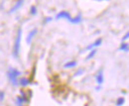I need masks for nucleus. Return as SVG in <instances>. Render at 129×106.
Returning <instances> with one entry per match:
<instances>
[{"mask_svg": "<svg viewBox=\"0 0 129 106\" xmlns=\"http://www.w3.org/2000/svg\"><path fill=\"white\" fill-rule=\"evenodd\" d=\"M21 39H22V28H19V29H18V32H17L15 43H14V46H13V51H12V55H13V57L16 58V59L19 58V54H20Z\"/></svg>", "mask_w": 129, "mask_h": 106, "instance_id": "obj_1", "label": "nucleus"}, {"mask_svg": "<svg viewBox=\"0 0 129 106\" xmlns=\"http://www.w3.org/2000/svg\"><path fill=\"white\" fill-rule=\"evenodd\" d=\"M20 75H21V73H20L18 69L14 68V67H10V68L8 69V72H7V76H8V79H9V81L11 82L12 85H14V86H18V85H19L18 77L20 76Z\"/></svg>", "mask_w": 129, "mask_h": 106, "instance_id": "obj_2", "label": "nucleus"}, {"mask_svg": "<svg viewBox=\"0 0 129 106\" xmlns=\"http://www.w3.org/2000/svg\"><path fill=\"white\" fill-rule=\"evenodd\" d=\"M60 19H66V20H68L69 22L71 21V19H72V16L71 14L68 12V11H61L60 13H58L57 15H56V20H60Z\"/></svg>", "mask_w": 129, "mask_h": 106, "instance_id": "obj_3", "label": "nucleus"}, {"mask_svg": "<svg viewBox=\"0 0 129 106\" xmlns=\"http://www.w3.org/2000/svg\"><path fill=\"white\" fill-rule=\"evenodd\" d=\"M37 33H38V29L37 28H35V29H33V30H31L29 32V34L27 36V39H26V42H27L28 45H30L32 43L33 39L35 38V36L37 35Z\"/></svg>", "mask_w": 129, "mask_h": 106, "instance_id": "obj_4", "label": "nucleus"}, {"mask_svg": "<svg viewBox=\"0 0 129 106\" xmlns=\"http://www.w3.org/2000/svg\"><path fill=\"white\" fill-rule=\"evenodd\" d=\"M101 43H102V39L101 38H99V39H96L92 44H90L89 46H87L86 48H85V50L86 51H90V50H93V48H96L98 46L101 45Z\"/></svg>", "mask_w": 129, "mask_h": 106, "instance_id": "obj_5", "label": "nucleus"}, {"mask_svg": "<svg viewBox=\"0 0 129 106\" xmlns=\"http://www.w3.org/2000/svg\"><path fill=\"white\" fill-rule=\"evenodd\" d=\"M95 79H96L97 84L101 85V84L103 83V81H104V77H103V69H102V68L98 72V74H97L96 76H95Z\"/></svg>", "mask_w": 129, "mask_h": 106, "instance_id": "obj_6", "label": "nucleus"}, {"mask_svg": "<svg viewBox=\"0 0 129 106\" xmlns=\"http://www.w3.org/2000/svg\"><path fill=\"white\" fill-rule=\"evenodd\" d=\"M23 4H24V1H23V0L17 1L16 3H15V5L10 9V11H9V12H10V13H14L16 10H18L20 7H22V6H23Z\"/></svg>", "mask_w": 129, "mask_h": 106, "instance_id": "obj_7", "label": "nucleus"}, {"mask_svg": "<svg viewBox=\"0 0 129 106\" xmlns=\"http://www.w3.org/2000/svg\"><path fill=\"white\" fill-rule=\"evenodd\" d=\"M18 82H19V85H21V86H27L30 83V80L26 77H22V78H20V80H18Z\"/></svg>", "mask_w": 129, "mask_h": 106, "instance_id": "obj_8", "label": "nucleus"}, {"mask_svg": "<svg viewBox=\"0 0 129 106\" xmlns=\"http://www.w3.org/2000/svg\"><path fill=\"white\" fill-rule=\"evenodd\" d=\"M81 21H82V18H81V15L80 14V15H78L75 18H72L70 22L72 24H80V23H81Z\"/></svg>", "mask_w": 129, "mask_h": 106, "instance_id": "obj_9", "label": "nucleus"}, {"mask_svg": "<svg viewBox=\"0 0 129 106\" xmlns=\"http://www.w3.org/2000/svg\"><path fill=\"white\" fill-rule=\"evenodd\" d=\"M77 64H78V62L76 61H71L64 64V68H73V67L77 66Z\"/></svg>", "mask_w": 129, "mask_h": 106, "instance_id": "obj_10", "label": "nucleus"}, {"mask_svg": "<svg viewBox=\"0 0 129 106\" xmlns=\"http://www.w3.org/2000/svg\"><path fill=\"white\" fill-rule=\"evenodd\" d=\"M96 53H97V51L95 50V49L91 50V51L89 52V54H88V55L86 56V59H85V60H86V61H89L90 59H92V58H93V57H94V56L96 55Z\"/></svg>", "mask_w": 129, "mask_h": 106, "instance_id": "obj_11", "label": "nucleus"}, {"mask_svg": "<svg viewBox=\"0 0 129 106\" xmlns=\"http://www.w3.org/2000/svg\"><path fill=\"white\" fill-rule=\"evenodd\" d=\"M128 50H129L128 44H127V43H124V42H122V43H121V45H120V47H119V51L128 52Z\"/></svg>", "mask_w": 129, "mask_h": 106, "instance_id": "obj_12", "label": "nucleus"}, {"mask_svg": "<svg viewBox=\"0 0 129 106\" xmlns=\"http://www.w3.org/2000/svg\"><path fill=\"white\" fill-rule=\"evenodd\" d=\"M124 102H125L124 97H119L117 99V101H116V106H122L124 104Z\"/></svg>", "mask_w": 129, "mask_h": 106, "instance_id": "obj_13", "label": "nucleus"}, {"mask_svg": "<svg viewBox=\"0 0 129 106\" xmlns=\"http://www.w3.org/2000/svg\"><path fill=\"white\" fill-rule=\"evenodd\" d=\"M30 14L31 15H36L37 14V8H36V6H31V8H30Z\"/></svg>", "mask_w": 129, "mask_h": 106, "instance_id": "obj_14", "label": "nucleus"}, {"mask_svg": "<svg viewBox=\"0 0 129 106\" xmlns=\"http://www.w3.org/2000/svg\"><path fill=\"white\" fill-rule=\"evenodd\" d=\"M83 72H84V69H83V68H80V69H79V70H78V72H77V73L75 74V76H81V75L82 74V73H83Z\"/></svg>", "mask_w": 129, "mask_h": 106, "instance_id": "obj_15", "label": "nucleus"}, {"mask_svg": "<svg viewBox=\"0 0 129 106\" xmlns=\"http://www.w3.org/2000/svg\"><path fill=\"white\" fill-rule=\"evenodd\" d=\"M4 96H5V93H4L3 91L0 90V101H2V100L4 99Z\"/></svg>", "mask_w": 129, "mask_h": 106, "instance_id": "obj_16", "label": "nucleus"}, {"mask_svg": "<svg viewBox=\"0 0 129 106\" xmlns=\"http://www.w3.org/2000/svg\"><path fill=\"white\" fill-rule=\"evenodd\" d=\"M128 38H129V33L127 32V33L125 34V36H124V37L122 38V42H124V41H125V40H127Z\"/></svg>", "mask_w": 129, "mask_h": 106, "instance_id": "obj_17", "label": "nucleus"}, {"mask_svg": "<svg viewBox=\"0 0 129 106\" xmlns=\"http://www.w3.org/2000/svg\"><path fill=\"white\" fill-rule=\"evenodd\" d=\"M50 21H52V18H51V17H48V18L46 19V21H45V23H48V22H50Z\"/></svg>", "mask_w": 129, "mask_h": 106, "instance_id": "obj_18", "label": "nucleus"}]
</instances>
